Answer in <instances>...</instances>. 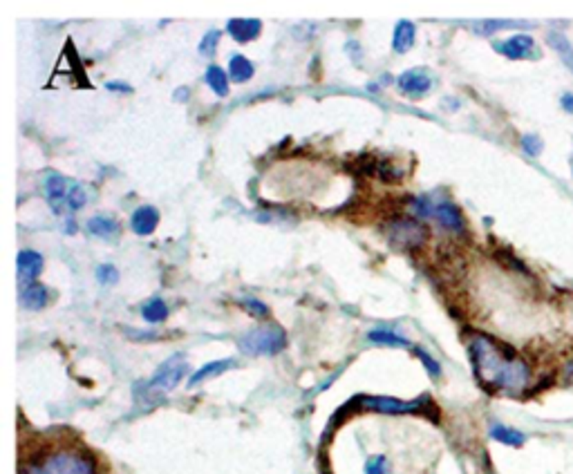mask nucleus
Wrapping results in <instances>:
<instances>
[{"label":"nucleus","mask_w":573,"mask_h":474,"mask_svg":"<svg viewBox=\"0 0 573 474\" xmlns=\"http://www.w3.org/2000/svg\"><path fill=\"white\" fill-rule=\"evenodd\" d=\"M468 354H471L473 374L482 387L504 394H519L528 387L531 381L528 363L495 338L477 333L468 345Z\"/></svg>","instance_id":"1"},{"label":"nucleus","mask_w":573,"mask_h":474,"mask_svg":"<svg viewBox=\"0 0 573 474\" xmlns=\"http://www.w3.org/2000/svg\"><path fill=\"white\" fill-rule=\"evenodd\" d=\"M238 347L249 356H276L286 347V333L280 324H260L238 338Z\"/></svg>","instance_id":"2"},{"label":"nucleus","mask_w":573,"mask_h":474,"mask_svg":"<svg viewBox=\"0 0 573 474\" xmlns=\"http://www.w3.org/2000/svg\"><path fill=\"white\" fill-rule=\"evenodd\" d=\"M383 235L390 242V247L396 251H414L421 249L428 242L430 231L419 219L412 217H394L383 224Z\"/></svg>","instance_id":"3"},{"label":"nucleus","mask_w":573,"mask_h":474,"mask_svg":"<svg viewBox=\"0 0 573 474\" xmlns=\"http://www.w3.org/2000/svg\"><path fill=\"white\" fill-rule=\"evenodd\" d=\"M92 456L76 452V450H58L54 454H49L45 461L36 468L25 470L23 474H94Z\"/></svg>","instance_id":"4"},{"label":"nucleus","mask_w":573,"mask_h":474,"mask_svg":"<svg viewBox=\"0 0 573 474\" xmlns=\"http://www.w3.org/2000/svg\"><path fill=\"white\" fill-rule=\"evenodd\" d=\"M188 372V365L184 361V356H170L166 363H161L159 365V370L153 374V379L148 383H144L146 385V392L150 394V396H161V394H168L177 387V385L181 383V379L186 376Z\"/></svg>","instance_id":"5"},{"label":"nucleus","mask_w":573,"mask_h":474,"mask_svg":"<svg viewBox=\"0 0 573 474\" xmlns=\"http://www.w3.org/2000/svg\"><path fill=\"white\" fill-rule=\"evenodd\" d=\"M416 210H419L423 217H435L441 226L453 233H464V228H466L462 210H459L455 204H450V201L432 204V201H428V197H423L416 201Z\"/></svg>","instance_id":"6"},{"label":"nucleus","mask_w":573,"mask_h":474,"mask_svg":"<svg viewBox=\"0 0 573 474\" xmlns=\"http://www.w3.org/2000/svg\"><path fill=\"white\" fill-rule=\"evenodd\" d=\"M72 183H74L72 179H67L58 172H49L45 177V183H43V188H45V199L56 215L67 210V195H69Z\"/></svg>","instance_id":"7"},{"label":"nucleus","mask_w":573,"mask_h":474,"mask_svg":"<svg viewBox=\"0 0 573 474\" xmlns=\"http://www.w3.org/2000/svg\"><path fill=\"white\" fill-rule=\"evenodd\" d=\"M493 47L497 54L506 56L510 60H522V58H537L540 54L535 52V41L526 34H515L506 41H497L493 43Z\"/></svg>","instance_id":"8"},{"label":"nucleus","mask_w":573,"mask_h":474,"mask_svg":"<svg viewBox=\"0 0 573 474\" xmlns=\"http://www.w3.org/2000/svg\"><path fill=\"white\" fill-rule=\"evenodd\" d=\"M425 403L421 400H398V398H387V396H372L363 398V407L383 411V414H416L423 409Z\"/></svg>","instance_id":"9"},{"label":"nucleus","mask_w":573,"mask_h":474,"mask_svg":"<svg viewBox=\"0 0 573 474\" xmlns=\"http://www.w3.org/2000/svg\"><path fill=\"white\" fill-rule=\"evenodd\" d=\"M396 85H398V90H401L403 94L407 96H423L425 92L432 87V78L430 74L425 72V69L421 67H416V69H407V72H403L401 76L396 78Z\"/></svg>","instance_id":"10"},{"label":"nucleus","mask_w":573,"mask_h":474,"mask_svg":"<svg viewBox=\"0 0 573 474\" xmlns=\"http://www.w3.org/2000/svg\"><path fill=\"white\" fill-rule=\"evenodd\" d=\"M16 269H19V282L21 286L36 282V275L43 271V256L32 249H25L16 258Z\"/></svg>","instance_id":"11"},{"label":"nucleus","mask_w":573,"mask_h":474,"mask_svg":"<svg viewBox=\"0 0 573 474\" xmlns=\"http://www.w3.org/2000/svg\"><path fill=\"white\" fill-rule=\"evenodd\" d=\"M21 304L25 306L27 311H41L45 309L52 300V293L45 284L41 282H32V284H25L21 286V295H19Z\"/></svg>","instance_id":"12"},{"label":"nucleus","mask_w":573,"mask_h":474,"mask_svg":"<svg viewBox=\"0 0 573 474\" xmlns=\"http://www.w3.org/2000/svg\"><path fill=\"white\" fill-rule=\"evenodd\" d=\"M88 233L103 242H117L121 235V226L112 215H94L88 219Z\"/></svg>","instance_id":"13"},{"label":"nucleus","mask_w":573,"mask_h":474,"mask_svg":"<svg viewBox=\"0 0 573 474\" xmlns=\"http://www.w3.org/2000/svg\"><path fill=\"white\" fill-rule=\"evenodd\" d=\"M157 224H159V210L155 206H139L133 213V217H130V228L142 237L153 235Z\"/></svg>","instance_id":"14"},{"label":"nucleus","mask_w":573,"mask_h":474,"mask_svg":"<svg viewBox=\"0 0 573 474\" xmlns=\"http://www.w3.org/2000/svg\"><path fill=\"white\" fill-rule=\"evenodd\" d=\"M229 34L233 36L236 43H249L260 36V32H262V21L258 19H233L229 21Z\"/></svg>","instance_id":"15"},{"label":"nucleus","mask_w":573,"mask_h":474,"mask_svg":"<svg viewBox=\"0 0 573 474\" xmlns=\"http://www.w3.org/2000/svg\"><path fill=\"white\" fill-rule=\"evenodd\" d=\"M231 367H236V361L233 358H222V361H215V363H206L204 367H199V370L190 376L188 381V387H197L199 383H204L208 379H213V376H220L224 372H229Z\"/></svg>","instance_id":"16"},{"label":"nucleus","mask_w":573,"mask_h":474,"mask_svg":"<svg viewBox=\"0 0 573 474\" xmlns=\"http://www.w3.org/2000/svg\"><path fill=\"white\" fill-rule=\"evenodd\" d=\"M546 43H549V47L560 56L564 67H569L573 72V45H571V41L564 36L562 32L551 30L549 34H546Z\"/></svg>","instance_id":"17"},{"label":"nucleus","mask_w":573,"mask_h":474,"mask_svg":"<svg viewBox=\"0 0 573 474\" xmlns=\"http://www.w3.org/2000/svg\"><path fill=\"white\" fill-rule=\"evenodd\" d=\"M414 36H416V27L410 21H398L394 34H392V49L398 52V54H405L407 49L414 45Z\"/></svg>","instance_id":"18"},{"label":"nucleus","mask_w":573,"mask_h":474,"mask_svg":"<svg viewBox=\"0 0 573 474\" xmlns=\"http://www.w3.org/2000/svg\"><path fill=\"white\" fill-rule=\"evenodd\" d=\"M491 438L493 441H497V443L510 445V447H519V445H524L526 434L519 432V429H515V427H508L504 423H493L491 425Z\"/></svg>","instance_id":"19"},{"label":"nucleus","mask_w":573,"mask_h":474,"mask_svg":"<svg viewBox=\"0 0 573 474\" xmlns=\"http://www.w3.org/2000/svg\"><path fill=\"white\" fill-rule=\"evenodd\" d=\"M254 74H256V67L247 56H242V54L231 56V60H229V78L231 81L247 83Z\"/></svg>","instance_id":"20"},{"label":"nucleus","mask_w":573,"mask_h":474,"mask_svg":"<svg viewBox=\"0 0 573 474\" xmlns=\"http://www.w3.org/2000/svg\"><path fill=\"white\" fill-rule=\"evenodd\" d=\"M206 83L218 96H227L229 94V76L218 65H208V69H206Z\"/></svg>","instance_id":"21"},{"label":"nucleus","mask_w":573,"mask_h":474,"mask_svg":"<svg viewBox=\"0 0 573 474\" xmlns=\"http://www.w3.org/2000/svg\"><path fill=\"white\" fill-rule=\"evenodd\" d=\"M142 315H144V320L157 324V322L168 318V306H166V302L161 300V297L155 295V297H150V300L142 306Z\"/></svg>","instance_id":"22"},{"label":"nucleus","mask_w":573,"mask_h":474,"mask_svg":"<svg viewBox=\"0 0 573 474\" xmlns=\"http://www.w3.org/2000/svg\"><path fill=\"white\" fill-rule=\"evenodd\" d=\"M370 342H377V345H387V347H407L410 340L398 336L396 331H387V329H374L370 331Z\"/></svg>","instance_id":"23"},{"label":"nucleus","mask_w":573,"mask_h":474,"mask_svg":"<svg viewBox=\"0 0 573 474\" xmlns=\"http://www.w3.org/2000/svg\"><path fill=\"white\" fill-rule=\"evenodd\" d=\"M85 201H88V190H85L83 183L74 181L72 188H69V195H67V210H69V213H74V210H81L85 206Z\"/></svg>","instance_id":"24"},{"label":"nucleus","mask_w":573,"mask_h":474,"mask_svg":"<svg viewBox=\"0 0 573 474\" xmlns=\"http://www.w3.org/2000/svg\"><path fill=\"white\" fill-rule=\"evenodd\" d=\"M519 146H522V150H524L528 157H540L542 148H544V142H542L540 135L528 133V135H524L522 139H519Z\"/></svg>","instance_id":"25"},{"label":"nucleus","mask_w":573,"mask_h":474,"mask_svg":"<svg viewBox=\"0 0 573 474\" xmlns=\"http://www.w3.org/2000/svg\"><path fill=\"white\" fill-rule=\"evenodd\" d=\"M218 43H220V32L218 30H208L204 34V38L199 41V54L202 56H213L215 49H218Z\"/></svg>","instance_id":"26"},{"label":"nucleus","mask_w":573,"mask_h":474,"mask_svg":"<svg viewBox=\"0 0 573 474\" xmlns=\"http://www.w3.org/2000/svg\"><path fill=\"white\" fill-rule=\"evenodd\" d=\"M97 282L103 284V286H112V284H117L119 282V271L115 264H101L97 267Z\"/></svg>","instance_id":"27"},{"label":"nucleus","mask_w":573,"mask_h":474,"mask_svg":"<svg viewBox=\"0 0 573 474\" xmlns=\"http://www.w3.org/2000/svg\"><path fill=\"white\" fill-rule=\"evenodd\" d=\"M240 306L251 315H256V318H267L269 315V306L262 300H258V297H242Z\"/></svg>","instance_id":"28"},{"label":"nucleus","mask_w":573,"mask_h":474,"mask_svg":"<svg viewBox=\"0 0 573 474\" xmlns=\"http://www.w3.org/2000/svg\"><path fill=\"white\" fill-rule=\"evenodd\" d=\"M513 25H517V23H515V21H484V23L477 25L475 32H477V34H484V36H488V34H493V32L513 27Z\"/></svg>","instance_id":"29"},{"label":"nucleus","mask_w":573,"mask_h":474,"mask_svg":"<svg viewBox=\"0 0 573 474\" xmlns=\"http://www.w3.org/2000/svg\"><path fill=\"white\" fill-rule=\"evenodd\" d=\"M414 354L421 358V363L425 365V370H428V374L432 376V379H439V376H441V365L435 361V358H432L428 351L421 349V347H414Z\"/></svg>","instance_id":"30"},{"label":"nucleus","mask_w":573,"mask_h":474,"mask_svg":"<svg viewBox=\"0 0 573 474\" xmlns=\"http://www.w3.org/2000/svg\"><path fill=\"white\" fill-rule=\"evenodd\" d=\"M366 474H387V461L385 456H370L366 463Z\"/></svg>","instance_id":"31"},{"label":"nucleus","mask_w":573,"mask_h":474,"mask_svg":"<svg viewBox=\"0 0 573 474\" xmlns=\"http://www.w3.org/2000/svg\"><path fill=\"white\" fill-rule=\"evenodd\" d=\"M126 333L133 340H157L159 336L157 333H148V331H144V333H139V329H126Z\"/></svg>","instance_id":"32"},{"label":"nucleus","mask_w":573,"mask_h":474,"mask_svg":"<svg viewBox=\"0 0 573 474\" xmlns=\"http://www.w3.org/2000/svg\"><path fill=\"white\" fill-rule=\"evenodd\" d=\"M560 105L564 108V112H571L573 114V92H564L562 99H560Z\"/></svg>","instance_id":"33"},{"label":"nucleus","mask_w":573,"mask_h":474,"mask_svg":"<svg viewBox=\"0 0 573 474\" xmlns=\"http://www.w3.org/2000/svg\"><path fill=\"white\" fill-rule=\"evenodd\" d=\"M106 87H108V90H112V92H124V94L126 92H133V87H130L128 83H115V81H112V83H106Z\"/></svg>","instance_id":"34"},{"label":"nucleus","mask_w":573,"mask_h":474,"mask_svg":"<svg viewBox=\"0 0 573 474\" xmlns=\"http://www.w3.org/2000/svg\"><path fill=\"white\" fill-rule=\"evenodd\" d=\"M562 376H564V381H567V383H573V361L564 365V372H562Z\"/></svg>","instance_id":"35"},{"label":"nucleus","mask_w":573,"mask_h":474,"mask_svg":"<svg viewBox=\"0 0 573 474\" xmlns=\"http://www.w3.org/2000/svg\"><path fill=\"white\" fill-rule=\"evenodd\" d=\"M65 224H67V226H65V233H67V235H69V233L74 235V233H76V222H74V219H67Z\"/></svg>","instance_id":"36"},{"label":"nucleus","mask_w":573,"mask_h":474,"mask_svg":"<svg viewBox=\"0 0 573 474\" xmlns=\"http://www.w3.org/2000/svg\"><path fill=\"white\" fill-rule=\"evenodd\" d=\"M186 96H188V90H186V87H181V90H177V92H175V99H177V101H186Z\"/></svg>","instance_id":"37"}]
</instances>
